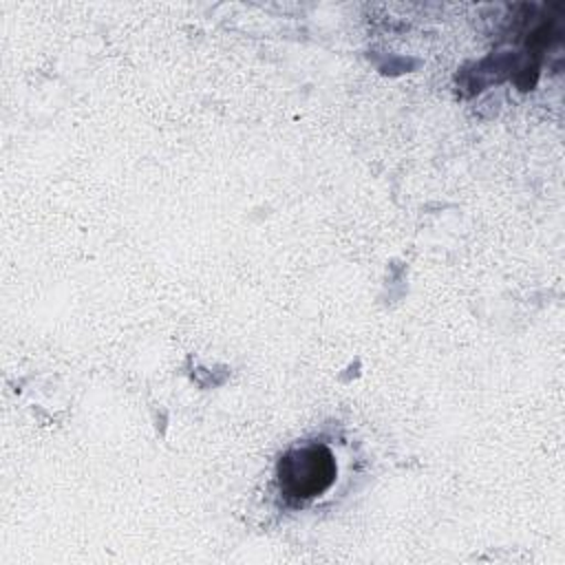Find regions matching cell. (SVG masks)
Segmentation results:
<instances>
[{
	"label": "cell",
	"mask_w": 565,
	"mask_h": 565,
	"mask_svg": "<svg viewBox=\"0 0 565 565\" xmlns=\"http://www.w3.org/2000/svg\"><path fill=\"white\" fill-rule=\"evenodd\" d=\"M276 477L280 492L287 499H313L322 494L335 479L333 452L322 444L294 448L280 457Z\"/></svg>",
	"instance_id": "obj_1"
}]
</instances>
